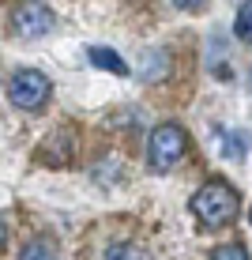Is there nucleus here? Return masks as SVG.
Here are the masks:
<instances>
[{
	"mask_svg": "<svg viewBox=\"0 0 252 260\" xmlns=\"http://www.w3.org/2000/svg\"><path fill=\"white\" fill-rule=\"evenodd\" d=\"M192 211H196V219H200L207 230H219V226H230V222L237 219L241 200H237V192H233L226 181L214 177V181H207L203 189L192 196Z\"/></svg>",
	"mask_w": 252,
	"mask_h": 260,
	"instance_id": "obj_1",
	"label": "nucleus"
},
{
	"mask_svg": "<svg viewBox=\"0 0 252 260\" xmlns=\"http://www.w3.org/2000/svg\"><path fill=\"white\" fill-rule=\"evenodd\" d=\"M185 147H188V136H185L181 124H158V128L151 132V140H147L151 170H155V174H166L169 166H177V158L185 155Z\"/></svg>",
	"mask_w": 252,
	"mask_h": 260,
	"instance_id": "obj_2",
	"label": "nucleus"
},
{
	"mask_svg": "<svg viewBox=\"0 0 252 260\" xmlns=\"http://www.w3.org/2000/svg\"><path fill=\"white\" fill-rule=\"evenodd\" d=\"M8 98H12V106H19V110H38L49 98V79L42 76V72H34V68H19L8 79Z\"/></svg>",
	"mask_w": 252,
	"mask_h": 260,
	"instance_id": "obj_3",
	"label": "nucleus"
},
{
	"mask_svg": "<svg viewBox=\"0 0 252 260\" xmlns=\"http://www.w3.org/2000/svg\"><path fill=\"white\" fill-rule=\"evenodd\" d=\"M12 23H15V30H19L23 38H42L53 26V12L46 4H19L12 12Z\"/></svg>",
	"mask_w": 252,
	"mask_h": 260,
	"instance_id": "obj_4",
	"label": "nucleus"
},
{
	"mask_svg": "<svg viewBox=\"0 0 252 260\" xmlns=\"http://www.w3.org/2000/svg\"><path fill=\"white\" fill-rule=\"evenodd\" d=\"M91 64L113 72V76H128V64L121 60V53H113V49H105V46H91Z\"/></svg>",
	"mask_w": 252,
	"mask_h": 260,
	"instance_id": "obj_5",
	"label": "nucleus"
},
{
	"mask_svg": "<svg viewBox=\"0 0 252 260\" xmlns=\"http://www.w3.org/2000/svg\"><path fill=\"white\" fill-rule=\"evenodd\" d=\"M19 260H60V256H57V249H53L49 241L38 238V241H30V245L19 253Z\"/></svg>",
	"mask_w": 252,
	"mask_h": 260,
	"instance_id": "obj_6",
	"label": "nucleus"
},
{
	"mask_svg": "<svg viewBox=\"0 0 252 260\" xmlns=\"http://www.w3.org/2000/svg\"><path fill=\"white\" fill-rule=\"evenodd\" d=\"M105 260H143V249L132 245V241H117V245L105 249Z\"/></svg>",
	"mask_w": 252,
	"mask_h": 260,
	"instance_id": "obj_7",
	"label": "nucleus"
},
{
	"mask_svg": "<svg viewBox=\"0 0 252 260\" xmlns=\"http://www.w3.org/2000/svg\"><path fill=\"white\" fill-rule=\"evenodd\" d=\"M233 34H237L241 42H252V4H241L237 23H233Z\"/></svg>",
	"mask_w": 252,
	"mask_h": 260,
	"instance_id": "obj_8",
	"label": "nucleus"
},
{
	"mask_svg": "<svg viewBox=\"0 0 252 260\" xmlns=\"http://www.w3.org/2000/svg\"><path fill=\"white\" fill-rule=\"evenodd\" d=\"M245 147H248L245 132H230V136L222 140V155H230V158H241V155H245Z\"/></svg>",
	"mask_w": 252,
	"mask_h": 260,
	"instance_id": "obj_9",
	"label": "nucleus"
},
{
	"mask_svg": "<svg viewBox=\"0 0 252 260\" xmlns=\"http://www.w3.org/2000/svg\"><path fill=\"white\" fill-rule=\"evenodd\" d=\"M211 260H248V253H245V245H222L211 253Z\"/></svg>",
	"mask_w": 252,
	"mask_h": 260,
	"instance_id": "obj_10",
	"label": "nucleus"
},
{
	"mask_svg": "<svg viewBox=\"0 0 252 260\" xmlns=\"http://www.w3.org/2000/svg\"><path fill=\"white\" fill-rule=\"evenodd\" d=\"M248 87H252V76H248Z\"/></svg>",
	"mask_w": 252,
	"mask_h": 260,
	"instance_id": "obj_11",
	"label": "nucleus"
},
{
	"mask_svg": "<svg viewBox=\"0 0 252 260\" xmlns=\"http://www.w3.org/2000/svg\"><path fill=\"white\" fill-rule=\"evenodd\" d=\"M248 219H252V211H248Z\"/></svg>",
	"mask_w": 252,
	"mask_h": 260,
	"instance_id": "obj_12",
	"label": "nucleus"
}]
</instances>
